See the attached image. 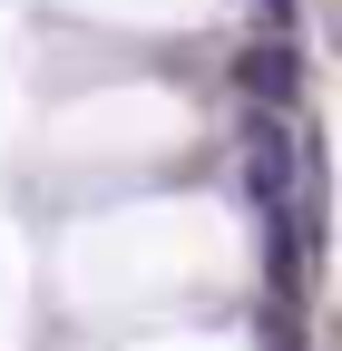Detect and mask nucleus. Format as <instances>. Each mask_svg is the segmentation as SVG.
<instances>
[{"instance_id":"obj_1","label":"nucleus","mask_w":342,"mask_h":351,"mask_svg":"<svg viewBox=\"0 0 342 351\" xmlns=\"http://www.w3.org/2000/svg\"><path fill=\"white\" fill-rule=\"evenodd\" d=\"M244 88H254L264 108H274V98H293V59H284V49H244Z\"/></svg>"}]
</instances>
